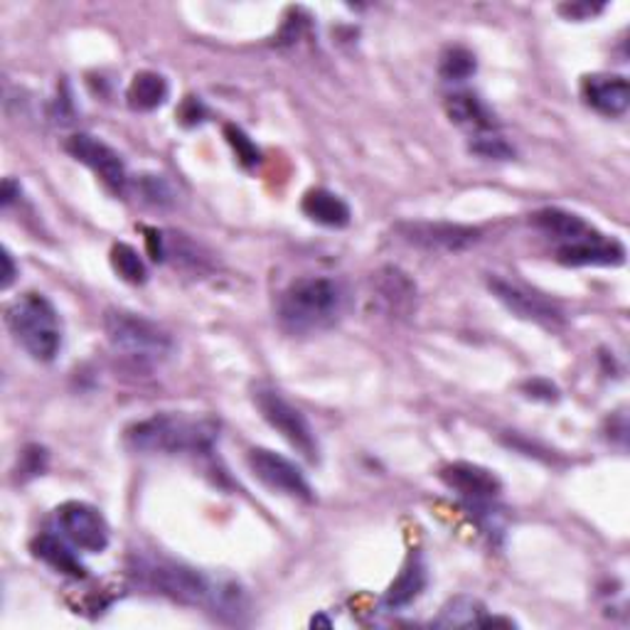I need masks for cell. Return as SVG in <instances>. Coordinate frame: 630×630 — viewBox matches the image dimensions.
Segmentation results:
<instances>
[{"instance_id":"obj_10","label":"cell","mask_w":630,"mask_h":630,"mask_svg":"<svg viewBox=\"0 0 630 630\" xmlns=\"http://www.w3.org/2000/svg\"><path fill=\"white\" fill-rule=\"evenodd\" d=\"M67 153H70L79 163L87 166L94 173L104 188L113 194H123L129 188V173H126V163L121 156L113 151L109 143H104L91 133H74L64 143Z\"/></svg>"},{"instance_id":"obj_4","label":"cell","mask_w":630,"mask_h":630,"mask_svg":"<svg viewBox=\"0 0 630 630\" xmlns=\"http://www.w3.org/2000/svg\"><path fill=\"white\" fill-rule=\"evenodd\" d=\"M136 574L143 579L146 587L168 596V599L186 606H202L210 611L222 587V579L202 574V571L173 559L143 557L136 564Z\"/></svg>"},{"instance_id":"obj_19","label":"cell","mask_w":630,"mask_h":630,"mask_svg":"<svg viewBox=\"0 0 630 630\" xmlns=\"http://www.w3.org/2000/svg\"><path fill=\"white\" fill-rule=\"evenodd\" d=\"M437 628H488V626H512V621L488 616V609L473 596H456L441 609V616L433 621Z\"/></svg>"},{"instance_id":"obj_23","label":"cell","mask_w":630,"mask_h":630,"mask_svg":"<svg viewBox=\"0 0 630 630\" xmlns=\"http://www.w3.org/2000/svg\"><path fill=\"white\" fill-rule=\"evenodd\" d=\"M478 70V60L476 54L463 48V44H451L446 48L441 60H439V74L446 79V82H466L471 79Z\"/></svg>"},{"instance_id":"obj_14","label":"cell","mask_w":630,"mask_h":630,"mask_svg":"<svg viewBox=\"0 0 630 630\" xmlns=\"http://www.w3.org/2000/svg\"><path fill=\"white\" fill-rule=\"evenodd\" d=\"M581 97L601 117H623L630 107V84L621 74H589L581 82Z\"/></svg>"},{"instance_id":"obj_20","label":"cell","mask_w":630,"mask_h":630,"mask_svg":"<svg viewBox=\"0 0 630 630\" xmlns=\"http://www.w3.org/2000/svg\"><path fill=\"white\" fill-rule=\"evenodd\" d=\"M374 286H377V298H380L389 313L392 316L411 313V308H414L417 301V286L404 271L389 267L377 273Z\"/></svg>"},{"instance_id":"obj_7","label":"cell","mask_w":630,"mask_h":630,"mask_svg":"<svg viewBox=\"0 0 630 630\" xmlns=\"http://www.w3.org/2000/svg\"><path fill=\"white\" fill-rule=\"evenodd\" d=\"M488 289L512 316L530 320V323H537L542 328H552V330L564 326L567 318H564V311L559 308V303H554L552 298H547L540 291L527 289L524 283L510 281L506 277H490Z\"/></svg>"},{"instance_id":"obj_8","label":"cell","mask_w":630,"mask_h":630,"mask_svg":"<svg viewBox=\"0 0 630 630\" xmlns=\"http://www.w3.org/2000/svg\"><path fill=\"white\" fill-rule=\"evenodd\" d=\"M247 466L251 476L269 490L281 492V496L301 502L316 500V492L311 483L306 480V476L301 473V468L289 461V458H283L281 453L271 449H251L247 453Z\"/></svg>"},{"instance_id":"obj_27","label":"cell","mask_w":630,"mask_h":630,"mask_svg":"<svg viewBox=\"0 0 630 630\" xmlns=\"http://www.w3.org/2000/svg\"><path fill=\"white\" fill-rule=\"evenodd\" d=\"M44 468H48V451L42 446H28L26 451L18 458V480H30L42 476Z\"/></svg>"},{"instance_id":"obj_3","label":"cell","mask_w":630,"mask_h":630,"mask_svg":"<svg viewBox=\"0 0 630 630\" xmlns=\"http://www.w3.org/2000/svg\"><path fill=\"white\" fill-rule=\"evenodd\" d=\"M8 328L18 346L32 360L52 362L62 350V318L50 298L42 293H22L8 306Z\"/></svg>"},{"instance_id":"obj_33","label":"cell","mask_w":630,"mask_h":630,"mask_svg":"<svg viewBox=\"0 0 630 630\" xmlns=\"http://www.w3.org/2000/svg\"><path fill=\"white\" fill-rule=\"evenodd\" d=\"M20 198V186L13 178L3 180V208H10Z\"/></svg>"},{"instance_id":"obj_34","label":"cell","mask_w":630,"mask_h":630,"mask_svg":"<svg viewBox=\"0 0 630 630\" xmlns=\"http://www.w3.org/2000/svg\"><path fill=\"white\" fill-rule=\"evenodd\" d=\"M313 626H326V628H330V621H328V618H323V616H318V618H313Z\"/></svg>"},{"instance_id":"obj_2","label":"cell","mask_w":630,"mask_h":630,"mask_svg":"<svg viewBox=\"0 0 630 630\" xmlns=\"http://www.w3.org/2000/svg\"><path fill=\"white\" fill-rule=\"evenodd\" d=\"M217 441V423L182 414H153L126 429V446L139 453H204Z\"/></svg>"},{"instance_id":"obj_18","label":"cell","mask_w":630,"mask_h":630,"mask_svg":"<svg viewBox=\"0 0 630 630\" xmlns=\"http://www.w3.org/2000/svg\"><path fill=\"white\" fill-rule=\"evenodd\" d=\"M301 210L308 220H313L316 224H323L330 229H342V227H348L352 220L350 204L342 200L340 194L330 192L326 188L308 190L303 194Z\"/></svg>"},{"instance_id":"obj_24","label":"cell","mask_w":630,"mask_h":630,"mask_svg":"<svg viewBox=\"0 0 630 630\" xmlns=\"http://www.w3.org/2000/svg\"><path fill=\"white\" fill-rule=\"evenodd\" d=\"M111 267L126 283L141 286V283L148 281L146 261L141 259L139 251H136L131 244H113V249H111Z\"/></svg>"},{"instance_id":"obj_25","label":"cell","mask_w":630,"mask_h":630,"mask_svg":"<svg viewBox=\"0 0 630 630\" xmlns=\"http://www.w3.org/2000/svg\"><path fill=\"white\" fill-rule=\"evenodd\" d=\"M468 148H471V153L480 158H488V160H512L514 158V148L502 139L498 131L473 136V141Z\"/></svg>"},{"instance_id":"obj_12","label":"cell","mask_w":630,"mask_h":630,"mask_svg":"<svg viewBox=\"0 0 630 630\" xmlns=\"http://www.w3.org/2000/svg\"><path fill=\"white\" fill-rule=\"evenodd\" d=\"M441 483L461 496L468 506H488L502 492L500 478L478 463L456 461L441 468Z\"/></svg>"},{"instance_id":"obj_32","label":"cell","mask_w":630,"mask_h":630,"mask_svg":"<svg viewBox=\"0 0 630 630\" xmlns=\"http://www.w3.org/2000/svg\"><path fill=\"white\" fill-rule=\"evenodd\" d=\"M202 104L198 99L194 97H190L188 101H186V107H182V111H180V119L186 121V123H198V121H202L200 117H202Z\"/></svg>"},{"instance_id":"obj_9","label":"cell","mask_w":630,"mask_h":630,"mask_svg":"<svg viewBox=\"0 0 630 630\" xmlns=\"http://www.w3.org/2000/svg\"><path fill=\"white\" fill-rule=\"evenodd\" d=\"M54 520L60 527V534L82 552L101 554L109 547V522L101 510L89 506V502H62L54 512Z\"/></svg>"},{"instance_id":"obj_13","label":"cell","mask_w":630,"mask_h":630,"mask_svg":"<svg viewBox=\"0 0 630 630\" xmlns=\"http://www.w3.org/2000/svg\"><path fill=\"white\" fill-rule=\"evenodd\" d=\"M557 261L564 267H621L626 261V247L613 237L591 234L577 239V242L559 244Z\"/></svg>"},{"instance_id":"obj_11","label":"cell","mask_w":630,"mask_h":630,"mask_svg":"<svg viewBox=\"0 0 630 630\" xmlns=\"http://www.w3.org/2000/svg\"><path fill=\"white\" fill-rule=\"evenodd\" d=\"M397 234L407 244L427 251H466L480 242L478 227L453 224V222H399Z\"/></svg>"},{"instance_id":"obj_6","label":"cell","mask_w":630,"mask_h":630,"mask_svg":"<svg viewBox=\"0 0 630 630\" xmlns=\"http://www.w3.org/2000/svg\"><path fill=\"white\" fill-rule=\"evenodd\" d=\"M251 399H254V407L259 409L261 419L267 421L273 431H279L283 441H289L298 453L308 458V461L313 463L318 461L320 446L316 439V431L303 417L301 409H296L289 399L277 392L273 387H263V384L254 387Z\"/></svg>"},{"instance_id":"obj_26","label":"cell","mask_w":630,"mask_h":630,"mask_svg":"<svg viewBox=\"0 0 630 630\" xmlns=\"http://www.w3.org/2000/svg\"><path fill=\"white\" fill-rule=\"evenodd\" d=\"M224 136H227V143L234 148L239 163H242L244 168H254L259 163L261 160L259 148L242 129H239V126H232V123L224 126Z\"/></svg>"},{"instance_id":"obj_29","label":"cell","mask_w":630,"mask_h":630,"mask_svg":"<svg viewBox=\"0 0 630 630\" xmlns=\"http://www.w3.org/2000/svg\"><path fill=\"white\" fill-rule=\"evenodd\" d=\"M606 10L603 3H564L559 6V13L567 20H591L596 16H601Z\"/></svg>"},{"instance_id":"obj_1","label":"cell","mask_w":630,"mask_h":630,"mask_svg":"<svg viewBox=\"0 0 630 630\" xmlns=\"http://www.w3.org/2000/svg\"><path fill=\"white\" fill-rule=\"evenodd\" d=\"M346 311V291L336 279L306 277L279 296V323L291 336H311L333 328Z\"/></svg>"},{"instance_id":"obj_22","label":"cell","mask_w":630,"mask_h":630,"mask_svg":"<svg viewBox=\"0 0 630 630\" xmlns=\"http://www.w3.org/2000/svg\"><path fill=\"white\" fill-rule=\"evenodd\" d=\"M170 87L168 79L158 72L143 70L131 79L129 89H126V101L133 111H156L168 101Z\"/></svg>"},{"instance_id":"obj_16","label":"cell","mask_w":630,"mask_h":630,"mask_svg":"<svg viewBox=\"0 0 630 630\" xmlns=\"http://www.w3.org/2000/svg\"><path fill=\"white\" fill-rule=\"evenodd\" d=\"M446 117H449L458 129L471 131L473 136L498 131L496 113H492L486 101L473 94V91H456V94L446 97Z\"/></svg>"},{"instance_id":"obj_15","label":"cell","mask_w":630,"mask_h":630,"mask_svg":"<svg viewBox=\"0 0 630 630\" xmlns=\"http://www.w3.org/2000/svg\"><path fill=\"white\" fill-rule=\"evenodd\" d=\"M429 583V567L427 561H423L421 552H411L404 561L402 571H399V577L389 583V589L384 593V609L389 611H399V609H407V606L414 603L419 596L423 593Z\"/></svg>"},{"instance_id":"obj_31","label":"cell","mask_w":630,"mask_h":630,"mask_svg":"<svg viewBox=\"0 0 630 630\" xmlns=\"http://www.w3.org/2000/svg\"><path fill=\"white\" fill-rule=\"evenodd\" d=\"M524 389H527V392H530V397H534V399H547V402H552V399H557V387L544 382V380L527 382Z\"/></svg>"},{"instance_id":"obj_28","label":"cell","mask_w":630,"mask_h":630,"mask_svg":"<svg viewBox=\"0 0 630 630\" xmlns=\"http://www.w3.org/2000/svg\"><path fill=\"white\" fill-rule=\"evenodd\" d=\"M141 182H143V194H146L148 202H153V204H168L170 200H173V192H170V188L166 186L163 178H158V176H143Z\"/></svg>"},{"instance_id":"obj_30","label":"cell","mask_w":630,"mask_h":630,"mask_svg":"<svg viewBox=\"0 0 630 630\" xmlns=\"http://www.w3.org/2000/svg\"><path fill=\"white\" fill-rule=\"evenodd\" d=\"M0 263H3V273H0V289L8 291L10 286H13L16 281V261H13V254H10L8 249H3V254H0Z\"/></svg>"},{"instance_id":"obj_17","label":"cell","mask_w":630,"mask_h":630,"mask_svg":"<svg viewBox=\"0 0 630 630\" xmlns=\"http://www.w3.org/2000/svg\"><path fill=\"white\" fill-rule=\"evenodd\" d=\"M74 549L77 547L67 540V537L54 532H42L32 540V554L44 561V564L72 579H84L87 569L82 564V559L74 554Z\"/></svg>"},{"instance_id":"obj_21","label":"cell","mask_w":630,"mask_h":630,"mask_svg":"<svg viewBox=\"0 0 630 630\" xmlns=\"http://www.w3.org/2000/svg\"><path fill=\"white\" fill-rule=\"evenodd\" d=\"M530 222L544 232L547 237H554L559 239L561 244H569V242H577V239L587 237L593 232V227H589L587 222L581 220L579 214L574 212H567V210H559V208H544V210H537Z\"/></svg>"},{"instance_id":"obj_5","label":"cell","mask_w":630,"mask_h":630,"mask_svg":"<svg viewBox=\"0 0 630 630\" xmlns=\"http://www.w3.org/2000/svg\"><path fill=\"white\" fill-rule=\"evenodd\" d=\"M104 330L111 348L136 362H166L176 348V342L166 328H160L153 320L139 313L117 311L113 308V311H107L104 316Z\"/></svg>"}]
</instances>
